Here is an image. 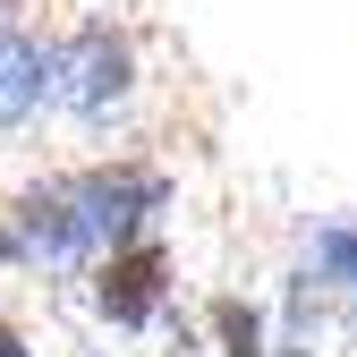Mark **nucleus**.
<instances>
[{
  "label": "nucleus",
  "instance_id": "obj_8",
  "mask_svg": "<svg viewBox=\"0 0 357 357\" xmlns=\"http://www.w3.org/2000/svg\"><path fill=\"white\" fill-rule=\"evenodd\" d=\"M281 357H306V349H281Z\"/></svg>",
  "mask_w": 357,
  "mask_h": 357
},
{
  "label": "nucleus",
  "instance_id": "obj_4",
  "mask_svg": "<svg viewBox=\"0 0 357 357\" xmlns=\"http://www.w3.org/2000/svg\"><path fill=\"white\" fill-rule=\"evenodd\" d=\"M43 94H52V60H43L26 34H0V128L26 119Z\"/></svg>",
  "mask_w": 357,
  "mask_h": 357
},
{
  "label": "nucleus",
  "instance_id": "obj_5",
  "mask_svg": "<svg viewBox=\"0 0 357 357\" xmlns=\"http://www.w3.org/2000/svg\"><path fill=\"white\" fill-rule=\"evenodd\" d=\"M213 332H221V357H264V315L247 298H221L213 306Z\"/></svg>",
  "mask_w": 357,
  "mask_h": 357
},
{
  "label": "nucleus",
  "instance_id": "obj_1",
  "mask_svg": "<svg viewBox=\"0 0 357 357\" xmlns=\"http://www.w3.org/2000/svg\"><path fill=\"white\" fill-rule=\"evenodd\" d=\"M170 178L162 170H137V162H111V170H68V178H43L9 204L17 238H26V264H60V255H94V247H119L145 213H162Z\"/></svg>",
  "mask_w": 357,
  "mask_h": 357
},
{
  "label": "nucleus",
  "instance_id": "obj_7",
  "mask_svg": "<svg viewBox=\"0 0 357 357\" xmlns=\"http://www.w3.org/2000/svg\"><path fill=\"white\" fill-rule=\"evenodd\" d=\"M0 357H26V340H17V332H9V324H0Z\"/></svg>",
  "mask_w": 357,
  "mask_h": 357
},
{
  "label": "nucleus",
  "instance_id": "obj_2",
  "mask_svg": "<svg viewBox=\"0 0 357 357\" xmlns=\"http://www.w3.org/2000/svg\"><path fill=\"white\" fill-rule=\"evenodd\" d=\"M128 85H137V52H128V34H111L102 17L77 26V34L60 43V60H52V94H60L77 119H102L111 102H128Z\"/></svg>",
  "mask_w": 357,
  "mask_h": 357
},
{
  "label": "nucleus",
  "instance_id": "obj_6",
  "mask_svg": "<svg viewBox=\"0 0 357 357\" xmlns=\"http://www.w3.org/2000/svg\"><path fill=\"white\" fill-rule=\"evenodd\" d=\"M315 264H324V281H340L357 298V230H324L315 238Z\"/></svg>",
  "mask_w": 357,
  "mask_h": 357
},
{
  "label": "nucleus",
  "instance_id": "obj_9",
  "mask_svg": "<svg viewBox=\"0 0 357 357\" xmlns=\"http://www.w3.org/2000/svg\"><path fill=\"white\" fill-rule=\"evenodd\" d=\"M0 9H17V0H0Z\"/></svg>",
  "mask_w": 357,
  "mask_h": 357
},
{
  "label": "nucleus",
  "instance_id": "obj_3",
  "mask_svg": "<svg viewBox=\"0 0 357 357\" xmlns=\"http://www.w3.org/2000/svg\"><path fill=\"white\" fill-rule=\"evenodd\" d=\"M162 298H170V255L153 247V238H128V247H111L102 264H94V306L111 324H153L162 315Z\"/></svg>",
  "mask_w": 357,
  "mask_h": 357
}]
</instances>
